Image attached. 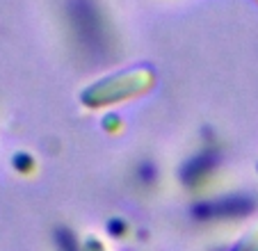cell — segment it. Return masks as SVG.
I'll list each match as a JSON object with an SVG mask.
<instances>
[{
	"label": "cell",
	"mask_w": 258,
	"mask_h": 251,
	"mask_svg": "<svg viewBox=\"0 0 258 251\" xmlns=\"http://www.w3.org/2000/svg\"><path fill=\"white\" fill-rule=\"evenodd\" d=\"M219 164V155L213 149H204L197 155H192L183 167H180V180L187 185V187H199L204 185L210 176L215 174Z\"/></svg>",
	"instance_id": "277c9868"
},
{
	"label": "cell",
	"mask_w": 258,
	"mask_h": 251,
	"mask_svg": "<svg viewBox=\"0 0 258 251\" xmlns=\"http://www.w3.org/2000/svg\"><path fill=\"white\" fill-rule=\"evenodd\" d=\"M55 242H57L59 251H80V249H83V246H78L76 237H73L67 228H59L57 235H55Z\"/></svg>",
	"instance_id": "8992f818"
},
{
	"label": "cell",
	"mask_w": 258,
	"mask_h": 251,
	"mask_svg": "<svg viewBox=\"0 0 258 251\" xmlns=\"http://www.w3.org/2000/svg\"><path fill=\"white\" fill-rule=\"evenodd\" d=\"M253 210V201L249 197H222L206 201L195 208L199 219H240Z\"/></svg>",
	"instance_id": "3957f363"
},
{
	"label": "cell",
	"mask_w": 258,
	"mask_h": 251,
	"mask_svg": "<svg viewBox=\"0 0 258 251\" xmlns=\"http://www.w3.org/2000/svg\"><path fill=\"white\" fill-rule=\"evenodd\" d=\"M256 3H258V0H256Z\"/></svg>",
	"instance_id": "ba28073f"
},
{
	"label": "cell",
	"mask_w": 258,
	"mask_h": 251,
	"mask_svg": "<svg viewBox=\"0 0 258 251\" xmlns=\"http://www.w3.org/2000/svg\"><path fill=\"white\" fill-rule=\"evenodd\" d=\"M231 251H258V222L253 228H249V233Z\"/></svg>",
	"instance_id": "5b68a950"
},
{
	"label": "cell",
	"mask_w": 258,
	"mask_h": 251,
	"mask_svg": "<svg viewBox=\"0 0 258 251\" xmlns=\"http://www.w3.org/2000/svg\"><path fill=\"white\" fill-rule=\"evenodd\" d=\"M80 251H107V246L103 244L98 237H89V240H85V244Z\"/></svg>",
	"instance_id": "52a82bcc"
},
{
	"label": "cell",
	"mask_w": 258,
	"mask_h": 251,
	"mask_svg": "<svg viewBox=\"0 0 258 251\" xmlns=\"http://www.w3.org/2000/svg\"><path fill=\"white\" fill-rule=\"evenodd\" d=\"M69 16H71L73 34L78 37L83 50H87L89 55H105L110 34H107L105 21H103L101 12L94 7V3H89V0H73Z\"/></svg>",
	"instance_id": "7a4b0ae2"
},
{
	"label": "cell",
	"mask_w": 258,
	"mask_h": 251,
	"mask_svg": "<svg viewBox=\"0 0 258 251\" xmlns=\"http://www.w3.org/2000/svg\"><path fill=\"white\" fill-rule=\"evenodd\" d=\"M156 71L151 67H133L123 71L110 73V76L98 78L89 87L83 89L80 103L87 110H107L123 103H131L135 98L146 96L156 87Z\"/></svg>",
	"instance_id": "6da1fadb"
}]
</instances>
